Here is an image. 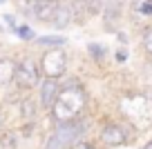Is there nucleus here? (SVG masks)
I'll return each instance as SVG.
<instances>
[{
  "label": "nucleus",
  "mask_w": 152,
  "mask_h": 149,
  "mask_svg": "<svg viewBox=\"0 0 152 149\" xmlns=\"http://www.w3.org/2000/svg\"><path fill=\"white\" fill-rule=\"evenodd\" d=\"M85 105H87V96L83 91V87L78 85V80H67V82H61L58 100L49 114L54 116L56 122L74 120V118H81Z\"/></svg>",
  "instance_id": "1"
},
{
  "label": "nucleus",
  "mask_w": 152,
  "mask_h": 149,
  "mask_svg": "<svg viewBox=\"0 0 152 149\" xmlns=\"http://www.w3.org/2000/svg\"><path fill=\"white\" fill-rule=\"evenodd\" d=\"M40 80H43L40 60H36V58H31V56H25L23 60H20L18 69H16V82H18V87L25 89V91H29V89L38 87Z\"/></svg>",
  "instance_id": "2"
},
{
  "label": "nucleus",
  "mask_w": 152,
  "mask_h": 149,
  "mask_svg": "<svg viewBox=\"0 0 152 149\" xmlns=\"http://www.w3.org/2000/svg\"><path fill=\"white\" fill-rule=\"evenodd\" d=\"M40 71L43 76H52V78H61L67 71V56L61 51V47H49L47 51H43Z\"/></svg>",
  "instance_id": "3"
},
{
  "label": "nucleus",
  "mask_w": 152,
  "mask_h": 149,
  "mask_svg": "<svg viewBox=\"0 0 152 149\" xmlns=\"http://www.w3.org/2000/svg\"><path fill=\"white\" fill-rule=\"evenodd\" d=\"M58 93H61V80L52 76H43L38 85V107L43 111H52L58 100Z\"/></svg>",
  "instance_id": "4"
},
{
  "label": "nucleus",
  "mask_w": 152,
  "mask_h": 149,
  "mask_svg": "<svg viewBox=\"0 0 152 149\" xmlns=\"http://www.w3.org/2000/svg\"><path fill=\"white\" fill-rule=\"evenodd\" d=\"M87 122L83 120V118H74V120H63V122H56V134L61 136L63 140H65L67 145H74L76 140H81L83 136H85V131H87Z\"/></svg>",
  "instance_id": "5"
},
{
  "label": "nucleus",
  "mask_w": 152,
  "mask_h": 149,
  "mask_svg": "<svg viewBox=\"0 0 152 149\" xmlns=\"http://www.w3.org/2000/svg\"><path fill=\"white\" fill-rule=\"evenodd\" d=\"M101 142L105 147H121V145L128 142V134H125V129L121 125L110 122V125H105L101 129Z\"/></svg>",
  "instance_id": "6"
},
{
  "label": "nucleus",
  "mask_w": 152,
  "mask_h": 149,
  "mask_svg": "<svg viewBox=\"0 0 152 149\" xmlns=\"http://www.w3.org/2000/svg\"><path fill=\"white\" fill-rule=\"evenodd\" d=\"M56 0H31V16L40 22H52L56 14Z\"/></svg>",
  "instance_id": "7"
},
{
  "label": "nucleus",
  "mask_w": 152,
  "mask_h": 149,
  "mask_svg": "<svg viewBox=\"0 0 152 149\" xmlns=\"http://www.w3.org/2000/svg\"><path fill=\"white\" fill-rule=\"evenodd\" d=\"M72 20H74V14H72V7L67 5V2H58L56 7V14H54V29H58V31H63V29H67L72 25Z\"/></svg>",
  "instance_id": "8"
},
{
  "label": "nucleus",
  "mask_w": 152,
  "mask_h": 149,
  "mask_svg": "<svg viewBox=\"0 0 152 149\" xmlns=\"http://www.w3.org/2000/svg\"><path fill=\"white\" fill-rule=\"evenodd\" d=\"M16 69H18V65H16L14 58L5 56L0 58V87H7V85H11L16 80Z\"/></svg>",
  "instance_id": "9"
},
{
  "label": "nucleus",
  "mask_w": 152,
  "mask_h": 149,
  "mask_svg": "<svg viewBox=\"0 0 152 149\" xmlns=\"http://www.w3.org/2000/svg\"><path fill=\"white\" fill-rule=\"evenodd\" d=\"M34 42L38 47H43V49H49V47H65L67 38H63V36H36Z\"/></svg>",
  "instance_id": "10"
},
{
  "label": "nucleus",
  "mask_w": 152,
  "mask_h": 149,
  "mask_svg": "<svg viewBox=\"0 0 152 149\" xmlns=\"http://www.w3.org/2000/svg\"><path fill=\"white\" fill-rule=\"evenodd\" d=\"M43 149H69V145H67L56 131H52V134L47 136V140H45V147Z\"/></svg>",
  "instance_id": "11"
},
{
  "label": "nucleus",
  "mask_w": 152,
  "mask_h": 149,
  "mask_svg": "<svg viewBox=\"0 0 152 149\" xmlns=\"http://www.w3.org/2000/svg\"><path fill=\"white\" fill-rule=\"evenodd\" d=\"M87 51H90V56L94 58V60H103V58L107 56V47L101 45V42H90V45H87Z\"/></svg>",
  "instance_id": "12"
},
{
  "label": "nucleus",
  "mask_w": 152,
  "mask_h": 149,
  "mask_svg": "<svg viewBox=\"0 0 152 149\" xmlns=\"http://www.w3.org/2000/svg\"><path fill=\"white\" fill-rule=\"evenodd\" d=\"M16 36H18L20 40H25V42H34L36 40V31H34L29 25H20L18 31H16Z\"/></svg>",
  "instance_id": "13"
},
{
  "label": "nucleus",
  "mask_w": 152,
  "mask_h": 149,
  "mask_svg": "<svg viewBox=\"0 0 152 149\" xmlns=\"http://www.w3.org/2000/svg\"><path fill=\"white\" fill-rule=\"evenodd\" d=\"M20 109H23L20 114H23V118H25V120H31V118L36 116V103H34V100H29V98L25 100L23 105H20Z\"/></svg>",
  "instance_id": "14"
},
{
  "label": "nucleus",
  "mask_w": 152,
  "mask_h": 149,
  "mask_svg": "<svg viewBox=\"0 0 152 149\" xmlns=\"http://www.w3.org/2000/svg\"><path fill=\"white\" fill-rule=\"evenodd\" d=\"M141 47H143V51H145V54H150V56H152V27H148L145 31H143Z\"/></svg>",
  "instance_id": "15"
},
{
  "label": "nucleus",
  "mask_w": 152,
  "mask_h": 149,
  "mask_svg": "<svg viewBox=\"0 0 152 149\" xmlns=\"http://www.w3.org/2000/svg\"><path fill=\"white\" fill-rule=\"evenodd\" d=\"M2 20H5V25L9 27V31H11V33H16V31H18V27H20V25H18V20H16V16L5 14V16H2Z\"/></svg>",
  "instance_id": "16"
},
{
  "label": "nucleus",
  "mask_w": 152,
  "mask_h": 149,
  "mask_svg": "<svg viewBox=\"0 0 152 149\" xmlns=\"http://www.w3.org/2000/svg\"><path fill=\"white\" fill-rule=\"evenodd\" d=\"M69 149H96V147H94V145H90V142H85V140H76Z\"/></svg>",
  "instance_id": "17"
},
{
  "label": "nucleus",
  "mask_w": 152,
  "mask_h": 149,
  "mask_svg": "<svg viewBox=\"0 0 152 149\" xmlns=\"http://www.w3.org/2000/svg\"><path fill=\"white\" fill-rule=\"evenodd\" d=\"M114 58H116V62H125L128 60V51H125V49H119V51H114Z\"/></svg>",
  "instance_id": "18"
},
{
  "label": "nucleus",
  "mask_w": 152,
  "mask_h": 149,
  "mask_svg": "<svg viewBox=\"0 0 152 149\" xmlns=\"http://www.w3.org/2000/svg\"><path fill=\"white\" fill-rule=\"evenodd\" d=\"M116 38H119V42H121V45H128V36H125L123 31H116Z\"/></svg>",
  "instance_id": "19"
},
{
  "label": "nucleus",
  "mask_w": 152,
  "mask_h": 149,
  "mask_svg": "<svg viewBox=\"0 0 152 149\" xmlns=\"http://www.w3.org/2000/svg\"><path fill=\"white\" fill-rule=\"evenodd\" d=\"M141 149H152V140H148V142H145V145H143V147H141Z\"/></svg>",
  "instance_id": "20"
},
{
  "label": "nucleus",
  "mask_w": 152,
  "mask_h": 149,
  "mask_svg": "<svg viewBox=\"0 0 152 149\" xmlns=\"http://www.w3.org/2000/svg\"><path fill=\"white\" fill-rule=\"evenodd\" d=\"M72 2H78V0H72Z\"/></svg>",
  "instance_id": "21"
},
{
  "label": "nucleus",
  "mask_w": 152,
  "mask_h": 149,
  "mask_svg": "<svg viewBox=\"0 0 152 149\" xmlns=\"http://www.w3.org/2000/svg\"><path fill=\"white\" fill-rule=\"evenodd\" d=\"M0 29H2V25H0Z\"/></svg>",
  "instance_id": "22"
},
{
  "label": "nucleus",
  "mask_w": 152,
  "mask_h": 149,
  "mask_svg": "<svg viewBox=\"0 0 152 149\" xmlns=\"http://www.w3.org/2000/svg\"><path fill=\"white\" fill-rule=\"evenodd\" d=\"M0 2H2V0H0Z\"/></svg>",
  "instance_id": "23"
}]
</instances>
